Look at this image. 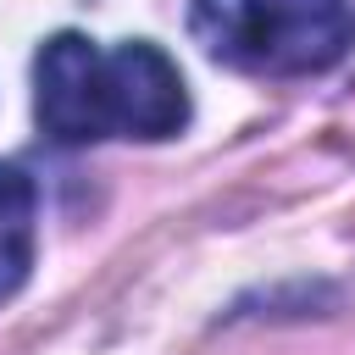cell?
<instances>
[{
  "instance_id": "3957f363",
  "label": "cell",
  "mask_w": 355,
  "mask_h": 355,
  "mask_svg": "<svg viewBox=\"0 0 355 355\" xmlns=\"http://www.w3.org/2000/svg\"><path fill=\"white\" fill-rule=\"evenodd\" d=\"M355 44V0H261L255 72H322Z\"/></svg>"
},
{
  "instance_id": "6da1fadb",
  "label": "cell",
  "mask_w": 355,
  "mask_h": 355,
  "mask_svg": "<svg viewBox=\"0 0 355 355\" xmlns=\"http://www.w3.org/2000/svg\"><path fill=\"white\" fill-rule=\"evenodd\" d=\"M33 116L55 144H94L111 133L105 50L83 33H50L33 55Z\"/></svg>"
},
{
  "instance_id": "277c9868",
  "label": "cell",
  "mask_w": 355,
  "mask_h": 355,
  "mask_svg": "<svg viewBox=\"0 0 355 355\" xmlns=\"http://www.w3.org/2000/svg\"><path fill=\"white\" fill-rule=\"evenodd\" d=\"M33 216H39L33 178L22 166L0 161V305L28 283V266H33Z\"/></svg>"
},
{
  "instance_id": "5b68a950",
  "label": "cell",
  "mask_w": 355,
  "mask_h": 355,
  "mask_svg": "<svg viewBox=\"0 0 355 355\" xmlns=\"http://www.w3.org/2000/svg\"><path fill=\"white\" fill-rule=\"evenodd\" d=\"M255 28H261V0H194L189 6V33L211 61L255 67Z\"/></svg>"
},
{
  "instance_id": "7a4b0ae2",
  "label": "cell",
  "mask_w": 355,
  "mask_h": 355,
  "mask_svg": "<svg viewBox=\"0 0 355 355\" xmlns=\"http://www.w3.org/2000/svg\"><path fill=\"white\" fill-rule=\"evenodd\" d=\"M105 111L111 133L172 139L189 122V89L178 61L150 39H122L116 50H105Z\"/></svg>"
}]
</instances>
